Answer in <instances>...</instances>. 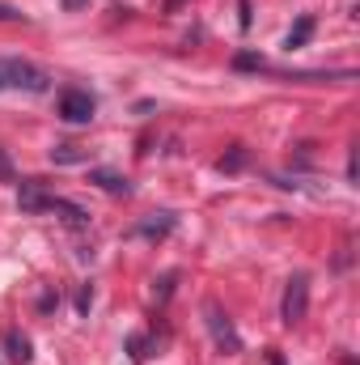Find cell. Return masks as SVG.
Masks as SVG:
<instances>
[{
  "label": "cell",
  "instance_id": "1",
  "mask_svg": "<svg viewBox=\"0 0 360 365\" xmlns=\"http://www.w3.org/2000/svg\"><path fill=\"white\" fill-rule=\"evenodd\" d=\"M203 323H208V331H212V344H216L225 357H238V353H242V336H238L233 319L221 310V302H203Z\"/></svg>",
  "mask_w": 360,
  "mask_h": 365
},
{
  "label": "cell",
  "instance_id": "2",
  "mask_svg": "<svg viewBox=\"0 0 360 365\" xmlns=\"http://www.w3.org/2000/svg\"><path fill=\"white\" fill-rule=\"evenodd\" d=\"M305 314H309V276L297 272L288 284H284V297H280V319H284L288 327H297Z\"/></svg>",
  "mask_w": 360,
  "mask_h": 365
},
{
  "label": "cell",
  "instance_id": "3",
  "mask_svg": "<svg viewBox=\"0 0 360 365\" xmlns=\"http://www.w3.org/2000/svg\"><path fill=\"white\" fill-rule=\"evenodd\" d=\"M0 68H4V90H26V93H43V90H47V77H43L30 60L4 56V60H0Z\"/></svg>",
  "mask_w": 360,
  "mask_h": 365
},
{
  "label": "cell",
  "instance_id": "4",
  "mask_svg": "<svg viewBox=\"0 0 360 365\" xmlns=\"http://www.w3.org/2000/svg\"><path fill=\"white\" fill-rule=\"evenodd\" d=\"M60 115H64L68 123H90V119H93V93L64 90V93H60Z\"/></svg>",
  "mask_w": 360,
  "mask_h": 365
},
{
  "label": "cell",
  "instance_id": "5",
  "mask_svg": "<svg viewBox=\"0 0 360 365\" xmlns=\"http://www.w3.org/2000/svg\"><path fill=\"white\" fill-rule=\"evenodd\" d=\"M17 204H21V212H47V208H51V195L43 191L38 179H26L21 191H17Z\"/></svg>",
  "mask_w": 360,
  "mask_h": 365
},
{
  "label": "cell",
  "instance_id": "6",
  "mask_svg": "<svg viewBox=\"0 0 360 365\" xmlns=\"http://www.w3.org/2000/svg\"><path fill=\"white\" fill-rule=\"evenodd\" d=\"M174 225H179V217H174V212H153L149 221H140V225H136V234H140V238H166Z\"/></svg>",
  "mask_w": 360,
  "mask_h": 365
},
{
  "label": "cell",
  "instance_id": "7",
  "mask_svg": "<svg viewBox=\"0 0 360 365\" xmlns=\"http://www.w3.org/2000/svg\"><path fill=\"white\" fill-rule=\"evenodd\" d=\"M4 353H9L13 365H26L30 361V340H26L21 331H4Z\"/></svg>",
  "mask_w": 360,
  "mask_h": 365
},
{
  "label": "cell",
  "instance_id": "8",
  "mask_svg": "<svg viewBox=\"0 0 360 365\" xmlns=\"http://www.w3.org/2000/svg\"><path fill=\"white\" fill-rule=\"evenodd\" d=\"M90 182H97V187L110 191V195H127V191H132V182L123 179V175H115V170H93Z\"/></svg>",
  "mask_w": 360,
  "mask_h": 365
},
{
  "label": "cell",
  "instance_id": "9",
  "mask_svg": "<svg viewBox=\"0 0 360 365\" xmlns=\"http://www.w3.org/2000/svg\"><path fill=\"white\" fill-rule=\"evenodd\" d=\"M309 34H314V17L305 13V17H297V26L288 30V47H305V43H309Z\"/></svg>",
  "mask_w": 360,
  "mask_h": 365
},
{
  "label": "cell",
  "instance_id": "10",
  "mask_svg": "<svg viewBox=\"0 0 360 365\" xmlns=\"http://www.w3.org/2000/svg\"><path fill=\"white\" fill-rule=\"evenodd\" d=\"M246 162H250V153H246V149H242V145H233V149H229V153H225V158H221V162H216V166H221V170H225V175H233V170H242V166H246Z\"/></svg>",
  "mask_w": 360,
  "mask_h": 365
},
{
  "label": "cell",
  "instance_id": "11",
  "mask_svg": "<svg viewBox=\"0 0 360 365\" xmlns=\"http://www.w3.org/2000/svg\"><path fill=\"white\" fill-rule=\"evenodd\" d=\"M51 162H55V166H73V162H85V149H81V145H60V149L51 153Z\"/></svg>",
  "mask_w": 360,
  "mask_h": 365
},
{
  "label": "cell",
  "instance_id": "12",
  "mask_svg": "<svg viewBox=\"0 0 360 365\" xmlns=\"http://www.w3.org/2000/svg\"><path fill=\"white\" fill-rule=\"evenodd\" d=\"M127 353H132L136 361H144V357H153V353H149V340H144V336H127Z\"/></svg>",
  "mask_w": 360,
  "mask_h": 365
},
{
  "label": "cell",
  "instance_id": "13",
  "mask_svg": "<svg viewBox=\"0 0 360 365\" xmlns=\"http://www.w3.org/2000/svg\"><path fill=\"white\" fill-rule=\"evenodd\" d=\"M233 64H238V68H263V56H255V51H242Z\"/></svg>",
  "mask_w": 360,
  "mask_h": 365
},
{
  "label": "cell",
  "instance_id": "14",
  "mask_svg": "<svg viewBox=\"0 0 360 365\" xmlns=\"http://www.w3.org/2000/svg\"><path fill=\"white\" fill-rule=\"evenodd\" d=\"M90 306H93V289L85 284V289L77 293V310H81V314H90Z\"/></svg>",
  "mask_w": 360,
  "mask_h": 365
},
{
  "label": "cell",
  "instance_id": "15",
  "mask_svg": "<svg viewBox=\"0 0 360 365\" xmlns=\"http://www.w3.org/2000/svg\"><path fill=\"white\" fill-rule=\"evenodd\" d=\"M13 179V162H9V153L0 149V182H9Z\"/></svg>",
  "mask_w": 360,
  "mask_h": 365
},
{
  "label": "cell",
  "instance_id": "16",
  "mask_svg": "<svg viewBox=\"0 0 360 365\" xmlns=\"http://www.w3.org/2000/svg\"><path fill=\"white\" fill-rule=\"evenodd\" d=\"M238 13H242V30H250V0H238Z\"/></svg>",
  "mask_w": 360,
  "mask_h": 365
},
{
  "label": "cell",
  "instance_id": "17",
  "mask_svg": "<svg viewBox=\"0 0 360 365\" xmlns=\"http://www.w3.org/2000/svg\"><path fill=\"white\" fill-rule=\"evenodd\" d=\"M17 17H21L17 9H9V4H0V21H17Z\"/></svg>",
  "mask_w": 360,
  "mask_h": 365
},
{
  "label": "cell",
  "instance_id": "18",
  "mask_svg": "<svg viewBox=\"0 0 360 365\" xmlns=\"http://www.w3.org/2000/svg\"><path fill=\"white\" fill-rule=\"evenodd\" d=\"M356 170H360V166H356V149H352V153H348V179H352V182H356Z\"/></svg>",
  "mask_w": 360,
  "mask_h": 365
},
{
  "label": "cell",
  "instance_id": "19",
  "mask_svg": "<svg viewBox=\"0 0 360 365\" xmlns=\"http://www.w3.org/2000/svg\"><path fill=\"white\" fill-rule=\"evenodd\" d=\"M85 4H90V0H64V9H68V13H81Z\"/></svg>",
  "mask_w": 360,
  "mask_h": 365
},
{
  "label": "cell",
  "instance_id": "20",
  "mask_svg": "<svg viewBox=\"0 0 360 365\" xmlns=\"http://www.w3.org/2000/svg\"><path fill=\"white\" fill-rule=\"evenodd\" d=\"M182 4H186V0H166V13H179Z\"/></svg>",
  "mask_w": 360,
  "mask_h": 365
},
{
  "label": "cell",
  "instance_id": "21",
  "mask_svg": "<svg viewBox=\"0 0 360 365\" xmlns=\"http://www.w3.org/2000/svg\"><path fill=\"white\" fill-rule=\"evenodd\" d=\"M0 90H4V68H0Z\"/></svg>",
  "mask_w": 360,
  "mask_h": 365
}]
</instances>
